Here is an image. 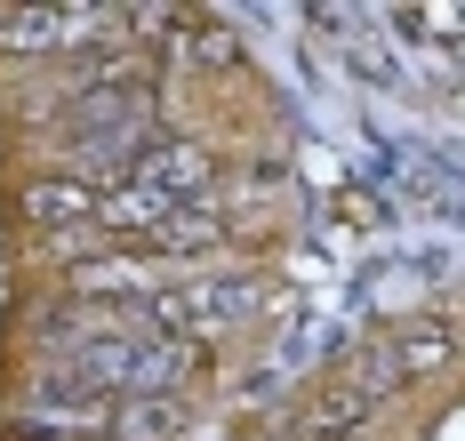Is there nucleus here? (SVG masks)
Here are the masks:
<instances>
[{
    "label": "nucleus",
    "instance_id": "nucleus-1",
    "mask_svg": "<svg viewBox=\"0 0 465 441\" xmlns=\"http://www.w3.org/2000/svg\"><path fill=\"white\" fill-rule=\"evenodd\" d=\"M161 89V73H153V56L137 41H104V49H81L64 64V89L56 97H121V104H153Z\"/></svg>",
    "mask_w": 465,
    "mask_h": 441
},
{
    "label": "nucleus",
    "instance_id": "nucleus-2",
    "mask_svg": "<svg viewBox=\"0 0 465 441\" xmlns=\"http://www.w3.org/2000/svg\"><path fill=\"white\" fill-rule=\"evenodd\" d=\"M25 217L41 225L48 241L96 233V217H104V185H89V177H64V169H41V177L25 185Z\"/></svg>",
    "mask_w": 465,
    "mask_h": 441
},
{
    "label": "nucleus",
    "instance_id": "nucleus-3",
    "mask_svg": "<svg viewBox=\"0 0 465 441\" xmlns=\"http://www.w3.org/2000/svg\"><path fill=\"white\" fill-rule=\"evenodd\" d=\"M137 185H161L169 201H209L217 193V152L161 129V137L144 145V161H137Z\"/></svg>",
    "mask_w": 465,
    "mask_h": 441
},
{
    "label": "nucleus",
    "instance_id": "nucleus-4",
    "mask_svg": "<svg viewBox=\"0 0 465 441\" xmlns=\"http://www.w3.org/2000/svg\"><path fill=\"white\" fill-rule=\"evenodd\" d=\"M370 393L353 386V377H337V386H313L297 401V441H361L370 434Z\"/></svg>",
    "mask_w": 465,
    "mask_h": 441
},
{
    "label": "nucleus",
    "instance_id": "nucleus-5",
    "mask_svg": "<svg viewBox=\"0 0 465 441\" xmlns=\"http://www.w3.org/2000/svg\"><path fill=\"white\" fill-rule=\"evenodd\" d=\"M232 241V225L225 217H217V209H209V201H185V209H177V217H169V225H161V233H144V257H153V265H201V257H217V249Z\"/></svg>",
    "mask_w": 465,
    "mask_h": 441
},
{
    "label": "nucleus",
    "instance_id": "nucleus-6",
    "mask_svg": "<svg viewBox=\"0 0 465 441\" xmlns=\"http://www.w3.org/2000/svg\"><path fill=\"white\" fill-rule=\"evenodd\" d=\"M458 353H465V329H450L441 313H410V321L393 329V361H401L410 386H418V377H441Z\"/></svg>",
    "mask_w": 465,
    "mask_h": 441
},
{
    "label": "nucleus",
    "instance_id": "nucleus-7",
    "mask_svg": "<svg viewBox=\"0 0 465 441\" xmlns=\"http://www.w3.org/2000/svg\"><path fill=\"white\" fill-rule=\"evenodd\" d=\"M193 409L169 393H137V401H113V441H185Z\"/></svg>",
    "mask_w": 465,
    "mask_h": 441
},
{
    "label": "nucleus",
    "instance_id": "nucleus-8",
    "mask_svg": "<svg viewBox=\"0 0 465 441\" xmlns=\"http://www.w3.org/2000/svg\"><path fill=\"white\" fill-rule=\"evenodd\" d=\"M169 24H177L169 49L185 56V64H193V56H201V64H241V41H232L217 16H169Z\"/></svg>",
    "mask_w": 465,
    "mask_h": 441
}]
</instances>
